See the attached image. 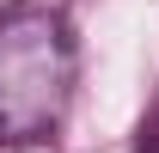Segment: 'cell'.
Here are the masks:
<instances>
[{"label":"cell","instance_id":"6da1fadb","mask_svg":"<svg viewBox=\"0 0 159 153\" xmlns=\"http://www.w3.org/2000/svg\"><path fill=\"white\" fill-rule=\"evenodd\" d=\"M74 92V37L55 12L0 19V141H43Z\"/></svg>","mask_w":159,"mask_h":153},{"label":"cell","instance_id":"7a4b0ae2","mask_svg":"<svg viewBox=\"0 0 159 153\" xmlns=\"http://www.w3.org/2000/svg\"><path fill=\"white\" fill-rule=\"evenodd\" d=\"M141 153H159V129H153V135H147V141H141Z\"/></svg>","mask_w":159,"mask_h":153},{"label":"cell","instance_id":"3957f363","mask_svg":"<svg viewBox=\"0 0 159 153\" xmlns=\"http://www.w3.org/2000/svg\"><path fill=\"white\" fill-rule=\"evenodd\" d=\"M0 12H6V19H12V12H19V0H0Z\"/></svg>","mask_w":159,"mask_h":153}]
</instances>
